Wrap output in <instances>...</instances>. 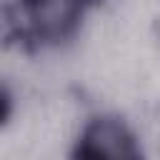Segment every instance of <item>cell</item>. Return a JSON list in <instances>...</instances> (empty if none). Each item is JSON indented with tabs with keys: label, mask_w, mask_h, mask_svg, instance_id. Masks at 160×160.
<instances>
[{
	"label": "cell",
	"mask_w": 160,
	"mask_h": 160,
	"mask_svg": "<svg viewBox=\"0 0 160 160\" xmlns=\"http://www.w3.org/2000/svg\"><path fill=\"white\" fill-rule=\"evenodd\" d=\"M82 2H85L88 8H92V5H98V2H102V0H82Z\"/></svg>",
	"instance_id": "cell-4"
},
{
	"label": "cell",
	"mask_w": 160,
	"mask_h": 160,
	"mask_svg": "<svg viewBox=\"0 0 160 160\" xmlns=\"http://www.w3.org/2000/svg\"><path fill=\"white\" fill-rule=\"evenodd\" d=\"M85 10L82 0H18L20 32L35 48H60L78 35Z\"/></svg>",
	"instance_id": "cell-1"
},
{
	"label": "cell",
	"mask_w": 160,
	"mask_h": 160,
	"mask_svg": "<svg viewBox=\"0 0 160 160\" xmlns=\"http://www.w3.org/2000/svg\"><path fill=\"white\" fill-rule=\"evenodd\" d=\"M70 155L82 160H140L142 148L120 115H95L80 130Z\"/></svg>",
	"instance_id": "cell-2"
},
{
	"label": "cell",
	"mask_w": 160,
	"mask_h": 160,
	"mask_svg": "<svg viewBox=\"0 0 160 160\" xmlns=\"http://www.w3.org/2000/svg\"><path fill=\"white\" fill-rule=\"evenodd\" d=\"M12 110H15L12 92H10L8 82L0 78V128H2V125H8V120L12 118Z\"/></svg>",
	"instance_id": "cell-3"
}]
</instances>
